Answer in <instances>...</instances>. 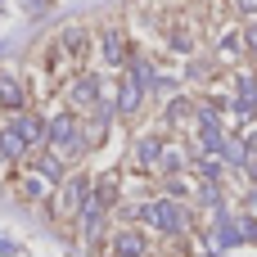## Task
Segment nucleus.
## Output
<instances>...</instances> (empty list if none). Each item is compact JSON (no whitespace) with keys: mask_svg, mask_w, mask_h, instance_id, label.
I'll return each instance as SVG.
<instances>
[{"mask_svg":"<svg viewBox=\"0 0 257 257\" xmlns=\"http://www.w3.org/2000/svg\"><path fill=\"white\" fill-rule=\"evenodd\" d=\"M136 217H140L145 226L163 230V235H185V230H190V217H185V208H181L176 199H154V203H140V208H136Z\"/></svg>","mask_w":257,"mask_h":257,"instance_id":"f257e3e1","label":"nucleus"},{"mask_svg":"<svg viewBox=\"0 0 257 257\" xmlns=\"http://www.w3.org/2000/svg\"><path fill=\"white\" fill-rule=\"evenodd\" d=\"M50 149L59 158H72L77 149H86V136H81V122L72 117V108L59 113V117H50Z\"/></svg>","mask_w":257,"mask_h":257,"instance_id":"f03ea898","label":"nucleus"},{"mask_svg":"<svg viewBox=\"0 0 257 257\" xmlns=\"http://www.w3.org/2000/svg\"><path fill=\"white\" fill-rule=\"evenodd\" d=\"M9 126H14V131H18L23 140H27V149H32V145H45V140H50V122H45V117H32V113H18V117H14Z\"/></svg>","mask_w":257,"mask_h":257,"instance_id":"7ed1b4c3","label":"nucleus"},{"mask_svg":"<svg viewBox=\"0 0 257 257\" xmlns=\"http://www.w3.org/2000/svg\"><path fill=\"white\" fill-rule=\"evenodd\" d=\"M68 104L72 108H99V81L95 77H77L72 90H68Z\"/></svg>","mask_w":257,"mask_h":257,"instance_id":"20e7f679","label":"nucleus"},{"mask_svg":"<svg viewBox=\"0 0 257 257\" xmlns=\"http://www.w3.org/2000/svg\"><path fill=\"white\" fill-rule=\"evenodd\" d=\"M86 199H90V185H86V176H72V181H63V212H81L86 208Z\"/></svg>","mask_w":257,"mask_h":257,"instance_id":"39448f33","label":"nucleus"},{"mask_svg":"<svg viewBox=\"0 0 257 257\" xmlns=\"http://www.w3.org/2000/svg\"><path fill=\"white\" fill-rule=\"evenodd\" d=\"M235 113H239V117L257 113V77H248V72H239V99H235Z\"/></svg>","mask_w":257,"mask_h":257,"instance_id":"423d86ee","label":"nucleus"},{"mask_svg":"<svg viewBox=\"0 0 257 257\" xmlns=\"http://www.w3.org/2000/svg\"><path fill=\"white\" fill-rule=\"evenodd\" d=\"M113 253L117 257H145L149 248H145V235H140V230H122V235L113 239Z\"/></svg>","mask_w":257,"mask_h":257,"instance_id":"0eeeda50","label":"nucleus"},{"mask_svg":"<svg viewBox=\"0 0 257 257\" xmlns=\"http://www.w3.org/2000/svg\"><path fill=\"white\" fill-rule=\"evenodd\" d=\"M99 54H104L113 68H117V63H131V59H126V45H122V36H117V32H108V36L99 41Z\"/></svg>","mask_w":257,"mask_h":257,"instance_id":"6e6552de","label":"nucleus"},{"mask_svg":"<svg viewBox=\"0 0 257 257\" xmlns=\"http://www.w3.org/2000/svg\"><path fill=\"white\" fill-rule=\"evenodd\" d=\"M140 99H145V90L126 77V81H122V90H117V113H136V108H140Z\"/></svg>","mask_w":257,"mask_h":257,"instance_id":"1a4fd4ad","label":"nucleus"},{"mask_svg":"<svg viewBox=\"0 0 257 257\" xmlns=\"http://www.w3.org/2000/svg\"><path fill=\"white\" fill-rule=\"evenodd\" d=\"M23 154H27V140H23L14 126H5V131H0V158H23Z\"/></svg>","mask_w":257,"mask_h":257,"instance_id":"9d476101","label":"nucleus"},{"mask_svg":"<svg viewBox=\"0 0 257 257\" xmlns=\"http://www.w3.org/2000/svg\"><path fill=\"white\" fill-rule=\"evenodd\" d=\"M126 68H131V72H126V77H131V81H136V86H140V90H154V86H158V77H154V68H149V63H145V59H131V63H126Z\"/></svg>","mask_w":257,"mask_h":257,"instance_id":"9b49d317","label":"nucleus"},{"mask_svg":"<svg viewBox=\"0 0 257 257\" xmlns=\"http://www.w3.org/2000/svg\"><path fill=\"white\" fill-rule=\"evenodd\" d=\"M158 158H163V145H158L154 136H149V140H136V163H140V167H154Z\"/></svg>","mask_w":257,"mask_h":257,"instance_id":"f8f14e48","label":"nucleus"},{"mask_svg":"<svg viewBox=\"0 0 257 257\" xmlns=\"http://www.w3.org/2000/svg\"><path fill=\"white\" fill-rule=\"evenodd\" d=\"M0 104L5 108H23V90H18L14 77H0Z\"/></svg>","mask_w":257,"mask_h":257,"instance_id":"ddd939ff","label":"nucleus"},{"mask_svg":"<svg viewBox=\"0 0 257 257\" xmlns=\"http://www.w3.org/2000/svg\"><path fill=\"white\" fill-rule=\"evenodd\" d=\"M221 154H226L230 163H239V167H244V163H253V158H248V145H244V140H226V145H221Z\"/></svg>","mask_w":257,"mask_h":257,"instance_id":"4468645a","label":"nucleus"},{"mask_svg":"<svg viewBox=\"0 0 257 257\" xmlns=\"http://www.w3.org/2000/svg\"><path fill=\"white\" fill-rule=\"evenodd\" d=\"M23 194H27V199H45V194H50V181H45V176H27Z\"/></svg>","mask_w":257,"mask_h":257,"instance_id":"2eb2a0df","label":"nucleus"},{"mask_svg":"<svg viewBox=\"0 0 257 257\" xmlns=\"http://www.w3.org/2000/svg\"><path fill=\"white\" fill-rule=\"evenodd\" d=\"M185 117H190V104L185 99H172L167 104V122H185Z\"/></svg>","mask_w":257,"mask_h":257,"instance_id":"dca6fc26","label":"nucleus"},{"mask_svg":"<svg viewBox=\"0 0 257 257\" xmlns=\"http://www.w3.org/2000/svg\"><path fill=\"white\" fill-rule=\"evenodd\" d=\"M199 167H203V176H208V181H221V163H217V154H208Z\"/></svg>","mask_w":257,"mask_h":257,"instance_id":"f3484780","label":"nucleus"},{"mask_svg":"<svg viewBox=\"0 0 257 257\" xmlns=\"http://www.w3.org/2000/svg\"><path fill=\"white\" fill-rule=\"evenodd\" d=\"M221 54H226V59H235V54H239V36H235V32H226V41H221Z\"/></svg>","mask_w":257,"mask_h":257,"instance_id":"a211bd4d","label":"nucleus"},{"mask_svg":"<svg viewBox=\"0 0 257 257\" xmlns=\"http://www.w3.org/2000/svg\"><path fill=\"white\" fill-rule=\"evenodd\" d=\"M63 45H68L72 54H81V45H86V41H81V32H68V36H63Z\"/></svg>","mask_w":257,"mask_h":257,"instance_id":"6ab92c4d","label":"nucleus"},{"mask_svg":"<svg viewBox=\"0 0 257 257\" xmlns=\"http://www.w3.org/2000/svg\"><path fill=\"white\" fill-rule=\"evenodd\" d=\"M18 253V244H14V239H0V257H14Z\"/></svg>","mask_w":257,"mask_h":257,"instance_id":"aec40b11","label":"nucleus"},{"mask_svg":"<svg viewBox=\"0 0 257 257\" xmlns=\"http://www.w3.org/2000/svg\"><path fill=\"white\" fill-rule=\"evenodd\" d=\"M244 45H248V50H253V54H257V23H253V27H248V36H244Z\"/></svg>","mask_w":257,"mask_h":257,"instance_id":"412c9836","label":"nucleus"},{"mask_svg":"<svg viewBox=\"0 0 257 257\" xmlns=\"http://www.w3.org/2000/svg\"><path fill=\"white\" fill-rule=\"evenodd\" d=\"M23 5H27L32 14H41V9H50V0H23Z\"/></svg>","mask_w":257,"mask_h":257,"instance_id":"4be33fe9","label":"nucleus"},{"mask_svg":"<svg viewBox=\"0 0 257 257\" xmlns=\"http://www.w3.org/2000/svg\"><path fill=\"white\" fill-rule=\"evenodd\" d=\"M239 9L244 14H257V0H239Z\"/></svg>","mask_w":257,"mask_h":257,"instance_id":"5701e85b","label":"nucleus"}]
</instances>
